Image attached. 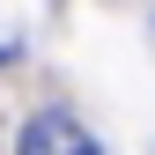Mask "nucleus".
Segmentation results:
<instances>
[{
  "label": "nucleus",
  "instance_id": "obj_2",
  "mask_svg": "<svg viewBox=\"0 0 155 155\" xmlns=\"http://www.w3.org/2000/svg\"><path fill=\"white\" fill-rule=\"evenodd\" d=\"M8 59H15V45H0V67H8Z\"/></svg>",
  "mask_w": 155,
  "mask_h": 155
},
{
  "label": "nucleus",
  "instance_id": "obj_1",
  "mask_svg": "<svg viewBox=\"0 0 155 155\" xmlns=\"http://www.w3.org/2000/svg\"><path fill=\"white\" fill-rule=\"evenodd\" d=\"M15 155H104V148H96V133L74 118V111L45 104V111H30V118H22V133H15Z\"/></svg>",
  "mask_w": 155,
  "mask_h": 155
}]
</instances>
